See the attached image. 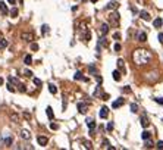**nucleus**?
Listing matches in <instances>:
<instances>
[{"label": "nucleus", "mask_w": 163, "mask_h": 150, "mask_svg": "<svg viewBox=\"0 0 163 150\" xmlns=\"http://www.w3.org/2000/svg\"><path fill=\"white\" fill-rule=\"evenodd\" d=\"M132 57H134V62L137 65H147L151 61V53L147 52V50H144V49H138V50L134 52Z\"/></svg>", "instance_id": "nucleus-1"}, {"label": "nucleus", "mask_w": 163, "mask_h": 150, "mask_svg": "<svg viewBox=\"0 0 163 150\" xmlns=\"http://www.w3.org/2000/svg\"><path fill=\"white\" fill-rule=\"evenodd\" d=\"M109 21H110V24H112V25H118V24H119V14H118V12H112V14H110V16H109Z\"/></svg>", "instance_id": "nucleus-2"}, {"label": "nucleus", "mask_w": 163, "mask_h": 150, "mask_svg": "<svg viewBox=\"0 0 163 150\" xmlns=\"http://www.w3.org/2000/svg\"><path fill=\"white\" fill-rule=\"evenodd\" d=\"M7 81L12 82V84H15V85H18V87H19V91H25V85H22V84L19 82V80H18V78L9 77V78H7Z\"/></svg>", "instance_id": "nucleus-3"}, {"label": "nucleus", "mask_w": 163, "mask_h": 150, "mask_svg": "<svg viewBox=\"0 0 163 150\" xmlns=\"http://www.w3.org/2000/svg\"><path fill=\"white\" fill-rule=\"evenodd\" d=\"M3 146L5 147H12V143H14V136H3Z\"/></svg>", "instance_id": "nucleus-4"}, {"label": "nucleus", "mask_w": 163, "mask_h": 150, "mask_svg": "<svg viewBox=\"0 0 163 150\" xmlns=\"http://www.w3.org/2000/svg\"><path fill=\"white\" fill-rule=\"evenodd\" d=\"M21 38L24 41H27V43H31V41L34 40V34H33V33H22Z\"/></svg>", "instance_id": "nucleus-5"}, {"label": "nucleus", "mask_w": 163, "mask_h": 150, "mask_svg": "<svg viewBox=\"0 0 163 150\" xmlns=\"http://www.w3.org/2000/svg\"><path fill=\"white\" fill-rule=\"evenodd\" d=\"M99 116L102 118V119H106L109 116V108H106V106H103L102 109H100V112H99Z\"/></svg>", "instance_id": "nucleus-6"}, {"label": "nucleus", "mask_w": 163, "mask_h": 150, "mask_svg": "<svg viewBox=\"0 0 163 150\" xmlns=\"http://www.w3.org/2000/svg\"><path fill=\"white\" fill-rule=\"evenodd\" d=\"M87 109H88L87 103H78V112L80 113H87Z\"/></svg>", "instance_id": "nucleus-7"}, {"label": "nucleus", "mask_w": 163, "mask_h": 150, "mask_svg": "<svg viewBox=\"0 0 163 150\" xmlns=\"http://www.w3.org/2000/svg\"><path fill=\"white\" fill-rule=\"evenodd\" d=\"M37 141H38L40 146H47L49 138H47V137H44V136H38V137H37Z\"/></svg>", "instance_id": "nucleus-8"}, {"label": "nucleus", "mask_w": 163, "mask_h": 150, "mask_svg": "<svg viewBox=\"0 0 163 150\" xmlns=\"http://www.w3.org/2000/svg\"><path fill=\"white\" fill-rule=\"evenodd\" d=\"M107 33H109V24H102L100 25V34H102V37H104Z\"/></svg>", "instance_id": "nucleus-9"}, {"label": "nucleus", "mask_w": 163, "mask_h": 150, "mask_svg": "<svg viewBox=\"0 0 163 150\" xmlns=\"http://www.w3.org/2000/svg\"><path fill=\"white\" fill-rule=\"evenodd\" d=\"M123 103H125L123 99H118V100H115V102L112 103V108H113V109H118V108H121V106H122Z\"/></svg>", "instance_id": "nucleus-10"}, {"label": "nucleus", "mask_w": 163, "mask_h": 150, "mask_svg": "<svg viewBox=\"0 0 163 150\" xmlns=\"http://www.w3.org/2000/svg\"><path fill=\"white\" fill-rule=\"evenodd\" d=\"M140 122H141V127H143V128H147V127L150 125V122H149V118H147L146 115H143V116H141Z\"/></svg>", "instance_id": "nucleus-11"}, {"label": "nucleus", "mask_w": 163, "mask_h": 150, "mask_svg": "<svg viewBox=\"0 0 163 150\" xmlns=\"http://www.w3.org/2000/svg\"><path fill=\"white\" fill-rule=\"evenodd\" d=\"M21 137H22L24 140H29V138H31V134H29L28 130H21Z\"/></svg>", "instance_id": "nucleus-12"}, {"label": "nucleus", "mask_w": 163, "mask_h": 150, "mask_svg": "<svg viewBox=\"0 0 163 150\" xmlns=\"http://www.w3.org/2000/svg\"><path fill=\"white\" fill-rule=\"evenodd\" d=\"M87 127L90 128V131H93L95 128V122H94V119H91V118H88L87 119Z\"/></svg>", "instance_id": "nucleus-13"}, {"label": "nucleus", "mask_w": 163, "mask_h": 150, "mask_svg": "<svg viewBox=\"0 0 163 150\" xmlns=\"http://www.w3.org/2000/svg\"><path fill=\"white\" fill-rule=\"evenodd\" d=\"M46 113H47V116H49V119L52 121L54 118V115H53V109H52V106H47V109H46Z\"/></svg>", "instance_id": "nucleus-14"}, {"label": "nucleus", "mask_w": 163, "mask_h": 150, "mask_svg": "<svg viewBox=\"0 0 163 150\" xmlns=\"http://www.w3.org/2000/svg\"><path fill=\"white\" fill-rule=\"evenodd\" d=\"M140 16H141L144 21H150V19H151V18H150V14H149V12H146V10H143V12L140 14Z\"/></svg>", "instance_id": "nucleus-15"}, {"label": "nucleus", "mask_w": 163, "mask_h": 150, "mask_svg": "<svg viewBox=\"0 0 163 150\" xmlns=\"http://www.w3.org/2000/svg\"><path fill=\"white\" fill-rule=\"evenodd\" d=\"M162 24H163V21L160 19V18H156V19L153 21V25H154L156 28H160L162 27Z\"/></svg>", "instance_id": "nucleus-16"}, {"label": "nucleus", "mask_w": 163, "mask_h": 150, "mask_svg": "<svg viewBox=\"0 0 163 150\" xmlns=\"http://www.w3.org/2000/svg\"><path fill=\"white\" fill-rule=\"evenodd\" d=\"M0 12H2L3 15H7V7L3 2H0Z\"/></svg>", "instance_id": "nucleus-17"}, {"label": "nucleus", "mask_w": 163, "mask_h": 150, "mask_svg": "<svg viewBox=\"0 0 163 150\" xmlns=\"http://www.w3.org/2000/svg\"><path fill=\"white\" fill-rule=\"evenodd\" d=\"M138 41H141V43L147 41V34H146V33H140V34H138Z\"/></svg>", "instance_id": "nucleus-18"}, {"label": "nucleus", "mask_w": 163, "mask_h": 150, "mask_svg": "<svg viewBox=\"0 0 163 150\" xmlns=\"http://www.w3.org/2000/svg\"><path fill=\"white\" fill-rule=\"evenodd\" d=\"M74 78H75V80H76V81H78V80H84V81H87V78H84V77H82V74H81V72H80V71H78V72H75Z\"/></svg>", "instance_id": "nucleus-19"}, {"label": "nucleus", "mask_w": 163, "mask_h": 150, "mask_svg": "<svg viewBox=\"0 0 163 150\" xmlns=\"http://www.w3.org/2000/svg\"><path fill=\"white\" fill-rule=\"evenodd\" d=\"M113 80H115V81H121V72H119V71H113Z\"/></svg>", "instance_id": "nucleus-20"}, {"label": "nucleus", "mask_w": 163, "mask_h": 150, "mask_svg": "<svg viewBox=\"0 0 163 150\" xmlns=\"http://www.w3.org/2000/svg\"><path fill=\"white\" fill-rule=\"evenodd\" d=\"M49 91H50L52 94H56V93H57V89H56V85H54V84H49Z\"/></svg>", "instance_id": "nucleus-21"}, {"label": "nucleus", "mask_w": 163, "mask_h": 150, "mask_svg": "<svg viewBox=\"0 0 163 150\" xmlns=\"http://www.w3.org/2000/svg\"><path fill=\"white\" fill-rule=\"evenodd\" d=\"M118 6H119L118 2H110V3L107 5V9H118Z\"/></svg>", "instance_id": "nucleus-22"}, {"label": "nucleus", "mask_w": 163, "mask_h": 150, "mask_svg": "<svg viewBox=\"0 0 163 150\" xmlns=\"http://www.w3.org/2000/svg\"><path fill=\"white\" fill-rule=\"evenodd\" d=\"M6 47H7V40L0 38V49H6Z\"/></svg>", "instance_id": "nucleus-23"}, {"label": "nucleus", "mask_w": 163, "mask_h": 150, "mask_svg": "<svg viewBox=\"0 0 163 150\" xmlns=\"http://www.w3.org/2000/svg\"><path fill=\"white\" fill-rule=\"evenodd\" d=\"M24 61H25V63H27V65H31V62H33V56H31V55H27Z\"/></svg>", "instance_id": "nucleus-24"}, {"label": "nucleus", "mask_w": 163, "mask_h": 150, "mask_svg": "<svg viewBox=\"0 0 163 150\" xmlns=\"http://www.w3.org/2000/svg\"><path fill=\"white\" fill-rule=\"evenodd\" d=\"M118 68L121 71H125V66H123V61L122 59H118Z\"/></svg>", "instance_id": "nucleus-25"}, {"label": "nucleus", "mask_w": 163, "mask_h": 150, "mask_svg": "<svg viewBox=\"0 0 163 150\" xmlns=\"http://www.w3.org/2000/svg\"><path fill=\"white\" fill-rule=\"evenodd\" d=\"M6 87H7V91H12V93H15V91H16V89L12 85V82H7Z\"/></svg>", "instance_id": "nucleus-26"}, {"label": "nucleus", "mask_w": 163, "mask_h": 150, "mask_svg": "<svg viewBox=\"0 0 163 150\" xmlns=\"http://www.w3.org/2000/svg\"><path fill=\"white\" fill-rule=\"evenodd\" d=\"M49 31H50V30H49V25H43V27H41V34L43 35H46V33H49Z\"/></svg>", "instance_id": "nucleus-27"}, {"label": "nucleus", "mask_w": 163, "mask_h": 150, "mask_svg": "<svg viewBox=\"0 0 163 150\" xmlns=\"http://www.w3.org/2000/svg\"><path fill=\"white\" fill-rule=\"evenodd\" d=\"M141 138H143V140H147V138H150V132H149V131H144L143 134H141Z\"/></svg>", "instance_id": "nucleus-28"}, {"label": "nucleus", "mask_w": 163, "mask_h": 150, "mask_svg": "<svg viewBox=\"0 0 163 150\" xmlns=\"http://www.w3.org/2000/svg\"><path fill=\"white\" fill-rule=\"evenodd\" d=\"M131 112H134V113L138 112V106H137L135 103H132V105H131Z\"/></svg>", "instance_id": "nucleus-29"}, {"label": "nucleus", "mask_w": 163, "mask_h": 150, "mask_svg": "<svg viewBox=\"0 0 163 150\" xmlns=\"http://www.w3.org/2000/svg\"><path fill=\"white\" fill-rule=\"evenodd\" d=\"M31 50H33V52H37V50H38V44H37V43H31Z\"/></svg>", "instance_id": "nucleus-30"}, {"label": "nucleus", "mask_w": 163, "mask_h": 150, "mask_svg": "<svg viewBox=\"0 0 163 150\" xmlns=\"http://www.w3.org/2000/svg\"><path fill=\"white\" fill-rule=\"evenodd\" d=\"M10 118H12V119H14V121H15L16 124L19 122V116L16 115V113H12V115H10Z\"/></svg>", "instance_id": "nucleus-31"}, {"label": "nucleus", "mask_w": 163, "mask_h": 150, "mask_svg": "<svg viewBox=\"0 0 163 150\" xmlns=\"http://www.w3.org/2000/svg\"><path fill=\"white\" fill-rule=\"evenodd\" d=\"M24 74H25V77H29V78L33 77V72H31L29 69H24Z\"/></svg>", "instance_id": "nucleus-32"}, {"label": "nucleus", "mask_w": 163, "mask_h": 150, "mask_svg": "<svg viewBox=\"0 0 163 150\" xmlns=\"http://www.w3.org/2000/svg\"><path fill=\"white\" fill-rule=\"evenodd\" d=\"M146 147H147V149H150V147H153V143L150 141V138H147V140H146Z\"/></svg>", "instance_id": "nucleus-33"}, {"label": "nucleus", "mask_w": 163, "mask_h": 150, "mask_svg": "<svg viewBox=\"0 0 163 150\" xmlns=\"http://www.w3.org/2000/svg\"><path fill=\"white\" fill-rule=\"evenodd\" d=\"M84 38H85V41H90V40H91V33H90V31H87V33H85V37H84Z\"/></svg>", "instance_id": "nucleus-34"}, {"label": "nucleus", "mask_w": 163, "mask_h": 150, "mask_svg": "<svg viewBox=\"0 0 163 150\" xmlns=\"http://www.w3.org/2000/svg\"><path fill=\"white\" fill-rule=\"evenodd\" d=\"M33 82H34V85H38V87L41 85V80H38V78H34V80H33Z\"/></svg>", "instance_id": "nucleus-35"}, {"label": "nucleus", "mask_w": 163, "mask_h": 150, "mask_svg": "<svg viewBox=\"0 0 163 150\" xmlns=\"http://www.w3.org/2000/svg\"><path fill=\"white\" fill-rule=\"evenodd\" d=\"M10 15H12V18H15V16L18 15V9H16V7H14V9H12V12H10Z\"/></svg>", "instance_id": "nucleus-36"}, {"label": "nucleus", "mask_w": 163, "mask_h": 150, "mask_svg": "<svg viewBox=\"0 0 163 150\" xmlns=\"http://www.w3.org/2000/svg\"><path fill=\"white\" fill-rule=\"evenodd\" d=\"M113 49H115V52H119V50H121V44H119V43H116L115 46H113Z\"/></svg>", "instance_id": "nucleus-37"}, {"label": "nucleus", "mask_w": 163, "mask_h": 150, "mask_svg": "<svg viewBox=\"0 0 163 150\" xmlns=\"http://www.w3.org/2000/svg\"><path fill=\"white\" fill-rule=\"evenodd\" d=\"M84 144H85V147H87V149H91V147H93V146H91V143H90V141H87V140H84Z\"/></svg>", "instance_id": "nucleus-38"}, {"label": "nucleus", "mask_w": 163, "mask_h": 150, "mask_svg": "<svg viewBox=\"0 0 163 150\" xmlns=\"http://www.w3.org/2000/svg\"><path fill=\"white\" fill-rule=\"evenodd\" d=\"M157 38H159V43L163 44V33H159V37H157Z\"/></svg>", "instance_id": "nucleus-39"}, {"label": "nucleus", "mask_w": 163, "mask_h": 150, "mask_svg": "<svg viewBox=\"0 0 163 150\" xmlns=\"http://www.w3.org/2000/svg\"><path fill=\"white\" fill-rule=\"evenodd\" d=\"M103 147H104V149H109V141L107 140H103Z\"/></svg>", "instance_id": "nucleus-40"}, {"label": "nucleus", "mask_w": 163, "mask_h": 150, "mask_svg": "<svg viewBox=\"0 0 163 150\" xmlns=\"http://www.w3.org/2000/svg\"><path fill=\"white\" fill-rule=\"evenodd\" d=\"M113 38H115V40H119V38H121V34H119V33H115V34H113Z\"/></svg>", "instance_id": "nucleus-41"}, {"label": "nucleus", "mask_w": 163, "mask_h": 150, "mask_svg": "<svg viewBox=\"0 0 163 150\" xmlns=\"http://www.w3.org/2000/svg\"><path fill=\"white\" fill-rule=\"evenodd\" d=\"M112 130H113V124L109 122V124H107V131H112Z\"/></svg>", "instance_id": "nucleus-42"}, {"label": "nucleus", "mask_w": 163, "mask_h": 150, "mask_svg": "<svg viewBox=\"0 0 163 150\" xmlns=\"http://www.w3.org/2000/svg\"><path fill=\"white\" fill-rule=\"evenodd\" d=\"M156 102L159 103V105H163V97H157V99H156Z\"/></svg>", "instance_id": "nucleus-43"}, {"label": "nucleus", "mask_w": 163, "mask_h": 150, "mask_svg": "<svg viewBox=\"0 0 163 150\" xmlns=\"http://www.w3.org/2000/svg\"><path fill=\"white\" fill-rule=\"evenodd\" d=\"M50 128L52 130H57V124H50Z\"/></svg>", "instance_id": "nucleus-44"}, {"label": "nucleus", "mask_w": 163, "mask_h": 150, "mask_svg": "<svg viewBox=\"0 0 163 150\" xmlns=\"http://www.w3.org/2000/svg\"><path fill=\"white\" fill-rule=\"evenodd\" d=\"M156 147H157V149H163V141H159Z\"/></svg>", "instance_id": "nucleus-45"}, {"label": "nucleus", "mask_w": 163, "mask_h": 150, "mask_svg": "<svg viewBox=\"0 0 163 150\" xmlns=\"http://www.w3.org/2000/svg\"><path fill=\"white\" fill-rule=\"evenodd\" d=\"M123 93H131V89H129L128 85H126V87L123 89Z\"/></svg>", "instance_id": "nucleus-46"}, {"label": "nucleus", "mask_w": 163, "mask_h": 150, "mask_svg": "<svg viewBox=\"0 0 163 150\" xmlns=\"http://www.w3.org/2000/svg\"><path fill=\"white\" fill-rule=\"evenodd\" d=\"M88 71H90V72H91V74H93V72H95V68H94V66H93V65H91V66H90V68H88Z\"/></svg>", "instance_id": "nucleus-47"}, {"label": "nucleus", "mask_w": 163, "mask_h": 150, "mask_svg": "<svg viewBox=\"0 0 163 150\" xmlns=\"http://www.w3.org/2000/svg\"><path fill=\"white\" fill-rule=\"evenodd\" d=\"M24 116H25V119H29V118H31V115H29L28 112H25V113H24Z\"/></svg>", "instance_id": "nucleus-48"}, {"label": "nucleus", "mask_w": 163, "mask_h": 150, "mask_svg": "<svg viewBox=\"0 0 163 150\" xmlns=\"http://www.w3.org/2000/svg\"><path fill=\"white\" fill-rule=\"evenodd\" d=\"M102 97H103V100H107V99H109V94H103Z\"/></svg>", "instance_id": "nucleus-49"}, {"label": "nucleus", "mask_w": 163, "mask_h": 150, "mask_svg": "<svg viewBox=\"0 0 163 150\" xmlns=\"http://www.w3.org/2000/svg\"><path fill=\"white\" fill-rule=\"evenodd\" d=\"M7 2H9L10 5H15V3H16V0H7Z\"/></svg>", "instance_id": "nucleus-50"}, {"label": "nucleus", "mask_w": 163, "mask_h": 150, "mask_svg": "<svg viewBox=\"0 0 163 150\" xmlns=\"http://www.w3.org/2000/svg\"><path fill=\"white\" fill-rule=\"evenodd\" d=\"M2 84H3V78H0V85H2Z\"/></svg>", "instance_id": "nucleus-51"}, {"label": "nucleus", "mask_w": 163, "mask_h": 150, "mask_svg": "<svg viewBox=\"0 0 163 150\" xmlns=\"http://www.w3.org/2000/svg\"><path fill=\"white\" fill-rule=\"evenodd\" d=\"M91 2H93V3H95V2H97V0H91Z\"/></svg>", "instance_id": "nucleus-52"}]
</instances>
